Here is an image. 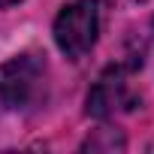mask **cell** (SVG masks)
I'll list each match as a JSON object with an SVG mask.
<instances>
[{
	"mask_svg": "<svg viewBox=\"0 0 154 154\" xmlns=\"http://www.w3.org/2000/svg\"><path fill=\"white\" fill-rule=\"evenodd\" d=\"M45 94V60L15 54L0 63V103L6 109H33Z\"/></svg>",
	"mask_w": 154,
	"mask_h": 154,
	"instance_id": "7a4b0ae2",
	"label": "cell"
},
{
	"mask_svg": "<svg viewBox=\"0 0 154 154\" xmlns=\"http://www.w3.org/2000/svg\"><path fill=\"white\" fill-rule=\"evenodd\" d=\"M12 3H18V0H0V9H6V6H12Z\"/></svg>",
	"mask_w": 154,
	"mask_h": 154,
	"instance_id": "277c9868",
	"label": "cell"
},
{
	"mask_svg": "<svg viewBox=\"0 0 154 154\" xmlns=\"http://www.w3.org/2000/svg\"><path fill=\"white\" fill-rule=\"evenodd\" d=\"M103 27V3L100 0H69L54 18V45L63 57L79 60L85 57L100 36Z\"/></svg>",
	"mask_w": 154,
	"mask_h": 154,
	"instance_id": "6da1fadb",
	"label": "cell"
},
{
	"mask_svg": "<svg viewBox=\"0 0 154 154\" xmlns=\"http://www.w3.org/2000/svg\"><path fill=\"white\" fill-rule=\"evenodd\" d=\"M136 3H145V0H136Z\"/></svg>",
	"mask_w": 154,
	"mask_h": 154,
	"instance_id": "5b68a950",
	"label": "cell"
},
{
	"mask_svg": "<svg viewBox=\"0 0 154 154\" xmlns=\"http://www.w3.org/2000/svg\"><path fill=\"white\" fill-rule=\"evenodd\" d=\"M133 66H142V60L139 63H130V66H124V63L109 66L100 79L94 82V88L88 94V115L106 121V118H115V115L130 112V109L139 106V97L130 88V69Z\"/></svg>",
	"mask_w": 154,
	"mask_h": 154,
	"instance_id": "3957f363",
	"label": "cell"
}]
</instances>
